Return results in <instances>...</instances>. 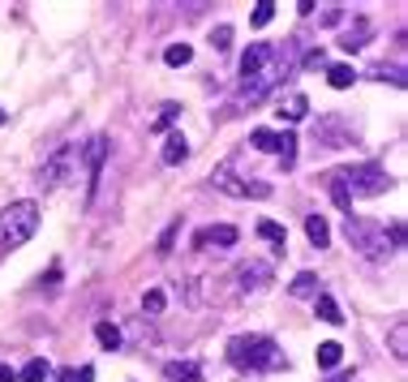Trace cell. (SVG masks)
Returning <instances> with one entry per match:
<instances>
[{
    "label": "cell",
    "mask_w": 408,
    "mask_h": 382,
    "mask_svg": "<svg viewBox=\"0 0 408 382\" xmlns=\"http://www.w3.org/2000/svg\"><path fill=\"white\" fill-rule=\"evenodd\" d=\"M387 344H391V357L404 361L408 357V322H395L391 331H387Z\"/></svg>",
    "instance_id": "obj_24"
},
{
    "label": "cell",
    "mask_w": 408,
    "mask_h": 382,
    "mask_svg": "<svg viewBox=\"0 0 408 382\" xmlns=\"http://www.w3.org/2000/svg\"><path fill=\"white\" fill-rule=\"evenodd\" d=\"M267 61H271V43H249V52L241 56V78L253 73V69H263Z\"/></svg>",
    "instance_id": "obj_19"
},
{
    "label": "cell",
    "mask_w": 408,
    "mask_h": 382,
    "mask_svg": "<svg viewBox=\"0 0 408 382\" xmlns=\"http://www.w3.org/2000/svg\"><path fill=\"white\" fill-rule=\"evenodd\" d=\"M78 163H82V146H78V142L56 146L52 155L43 159V168H39V185H43V189H61L65 181L78 177Z\"/></svg>",
    "instance_id": "obj_6"
},
{
    "label": "cell",
    "mask_w": 408,
    "mask_h": 382,
    "mask_svg": "<svg viewBox=\"0 0 408 382\" xmlns=\"http://www.w3.org/2000/svg\"><path fill=\"white\" fill-rule=\"evenodd\" d=\"M370 35H374V26H370L366 18H356V22H352V26H348V30L340 35V47H344V52H361Z\"/></svg>",
    "instance_id": "obj_15"
},
{
    "label": "cell",
    "mask_w": 408,
    "mask_h": 382,
    "mask_svg": "<svg viewBox=\"0 0 408 382\" xmlns=\"http://www.w3.org/2000/svg\"><path fill=\"white\" fill-rule=\"evenodd\" d=\"M314 314H318V322H327V326H340V322H344V314H340V305H335L331 292H318V297H314Z\"/></svg>",
    "instance_id": "obj_20"
},
{
    "label": "cell",
    "mask_w": 408,
    "mask_h": 382,
    "mask_svg": "<svg viewBox=\"0 0 408 382\" xmlns=\"http://www.w3.org/2000/svg\"><path fill=\"white\" fill-rule=\"evenodd\" d=\"M176 228H181V224H172V228H168V232L160 237V253H172V241H176Z\"/></svg>",
    "instance_id": "obj_35"
},
{
    "label": "cell",
    "mask_w": 408,
    "mask_h": 382,
    "mask_svg": "<svg viewBox=\"0 0 408 382\" xmlns=\"http://www.w3.org/2000/svg\"><path fill=\"white\" fill-rule=\"evenodd\" d=\"M236 228L232 224H211V228H202V232H193V249H211V245H220V249H228V245H236Z\"/></svg>",
    "instance_id": "obj_12"
},
{
    "label": "cell",
    "mask_w": 408,
    "mask_h": 382,
    "mask_svg": "<svg viewBox=\"0 0 408 382\" xmlns=\"http://www.w3.org/2000/svg\"><path fill=\"white\" fill-rule=\"evenodd\" d=\"M164 305H168V297H164V288H150V292L142 297V309H146V314H164Z\"/></svg>",
    "instance_id": "obj_30"
},
{
    "label": "cell",
    "mask_w": 408,
    "mask_h": 382,
    "mask_svg": "<svg viewBox=\"0 0 408 382\" xmlns=\"http://www.w3.org/2000/svg\"><path fill=\"white\" fill-rule=\"evenodd\" d=\"M176 117H181V103H164V107H160V117H155V125H150V129L160 133V129H168Z\"/></svg>",
    "instance_id": "obj_29"
},
{
    "label": "cell",
    "mask_w": 408,
    "mask_h": 382,
    "mask_svg": "<svg viewBox=\"0 0 408 382\" xmlns=\"http://www.w3.org/2000/svg\"><path fill=\"white\" fill-rule=\"evenodd\" d=\"M296 52H301V39H288L284 47H271V61H267L263 69H253V73L241 78V103L258 107V103L280 86V78H288V73L296 69Z\"/></svg>",
    "instance_id": "obj_1"
},
{
    "label": "cell",
    "mask_w": 408,
    "mask_h": 382,
    "mask_svg": "<svg viewBox=\"0 0 408 382\" xmlns=\"http://www.w3.org/2000/svg\"><path fill=\"white\" fill-rule=\"evenodd\" d=\"M331 382H352V369H344V374H335Z\"/></svg>",
    "instance_id": "obj_38"
},
{
    "label": "cell",
    "mask_w": 408,
    "mask_h": 382,
    "mask_svg": "<svg viewBox=\"0 0 408 382\" xmlns=\"http://www.w3.org/2000/svg\"><path fill=\"white\" fill-rule=\"evenodd\" d=\"M327 82H331L335 90H348V86L356 82V73H352V65H327Z\"/></svg>",
    "instance_id": "obj_26"
},
{
    "label": "cell",
    "mask_w": 408,
    "mask_h": 382,
    "mask_svg": "<svg viewBox=\"0 0 408 382\" xmlns=\"http://www.w3.org/2000/svg\"><path fill=\"white\" fill-rule=\"evenodd\" d=\"M164 378H168V382H207V374H202L198 361H168V365H164Z\"/></svg>",
    "instance_id": "obj_14"
},
{
    "label": "cell",
    "mask_w": 408,
    "mask_h": 382,
    "mask_svg": "<svg viewBox=\"0 0 408 382\" xmlns=\"http://www.w3.org/2000/svg\"><path fill=\"white\" fill-rule=\"evenodd\" d=\"M374 73H378L383 82H391V86H404V69H400V65H391V69H387V65H378Z\"/></svg>",
    "instance_id": "obj_33"
},
{
    "label": "cell",
    "mask_w": 408,
    "mask_h": 382,
    "mask_svg": "<svg viewBox=\"0 0 408 382\" xmlns=\"http://www.w3.org/2000/svg\"><path fill=\"white\" fill-rule=\"evenodd\" d=\"M0 382H18V374H13L9 365H0Z\"/></svg>",
    "instance_id": "obj_37"
},
{
    "label": "cell",
    "mask_w": 408,
    "mask_h": 382,
    "mask_svg": "<svg viewBox=\"0 0 408 382\" xmlns=\"http://www.w3.org/2000/svg\"><path fill=\"white\" fill-rule=\"evenodd\" d=\"M47 378H52V365H47L43 357H30L22 365V374H18V382H47Z\"/></svg>",
    "instance_id": "obj_23"
},
{
    "label": "cell",
    "mask_w": 408,
    "mask_h": 382,
    "mask_svg": "<svg viewBox=\"0 0 408 382\" xmlns=\"http://www.w3.org/2000/svg\"><path fill=\"white\" fill-rule=\"evenodd\" d=\"M275 284V270H271V262H263V258H249V262H241L236 266V288L249 297V292H267Z\"/></svg>",
    "instance_id": "obj_11"
},
{
    "label": "cell",
    "mask_w": 408,
    "mask_h": 382,
    "mask_svg": "<svg viewBox=\"0 0 408 382\" xmlns=\"http://www.w3.org/2000/svg\"><path fill=\"white\" fill-rule=\"evenodd\" d=\"M189 159V142L181 138V133H168L164 138V163H168V168H176V163H185Z\"/></svg>",
    "instance_id": "obj_21"
},
{
    "label": "cell",
    "mask_w": 408,
    "mask_h": 382,
    "mask_svg": "<svg viewBox=\"0 0 408 382\" xmlns=\"http://www.w3.org/2000/svg\"><path fill=\"white\" fill-rule=\"evenodd\" d=\"M305 65H310V69H323V65H327V56H323V47H318V52H310V56H305Z\"/></svg>",
    "instance_id": "obj_36"
},
{
    "label": "cell",
    "mask_w": 408,
    "mask_h": 382,
    "mask_svg": "<svg viewBox=\"0 0 408 382\" xmlns=\"http://www.w3.org/2000/svg\"><path fill=\"white\" fill-rule=\"evenodd\" d=\"M228 361L236 369H253V374H275V369H288V357L280 352V344L271 335H232L228 340Z\"/></svg>",
    "instance_id": "obj_2"
},
{
    "label": "cell",
    "mask_w": 408,
    "mask_h": 382,
    "mask_svg": "<svg viewBox=\"0 0 408 382\" xmlns=\"http://www.w3.org/2000/svg\"><path fill=\"white\" fill-rule=\"evenodd\" d=\"M318 284H323V280L314 275V270H301V275H296V280L288 284V292H292V297H301V301H314V297L323 292Z\"/></svg>",
    "instance_id": "obj_17"
},
{
    "label": "cell",
    "mask_w": 408,
    "mask_h": 382,
    "mask_svg": "<svg viewBox=\"0 0 408 382\" xmlns=\"http://www.w3.org/2000/svg\"><path fill=\"white\" fill-rule=\"evenodd\" d=\"M344 237H348V245H352L356 253L370 258V262H383V258L395 253L387 228H383L378 220H366V215H348V220H344Z\"/></svg>",
    "instance_id": "obj_3"
},
{
    "label": "cell",
    "mask_w": 408,
    "mask_h": 382,
    "mask_svg": "<svg viewBox=\"0 0 408 382\" xmlns=\"http://www.w3.org/2000/svg\"><path fill=\"white\" fill-rule=\"evenodd\" d=\"M323 185L331 189V198H335V206H340V210H352V198H348V189H344L340 168H335V172H323Z\"/></svg>",
    "instance_id": "obj_22"
},
{
    "label": "cell",
    "mask_w": 408,
    "mask_h": 382,
    "mask_svg": "<svg viewBox=\"0 0 408 382\" xmlns=\"http://www.w3.org/2000/svg\"><path fill=\"white\" fill-rule=\"evenodd\" d=\"M314 361H318V369H335V365L344 361V348H340L335 340H327V344H318V352H314Z\"/></svg>",
    "instance_id": "obj_25"
},
{
    "label": "cell",
    "mask_w": 408,
    "mask_h": 382,
    "mask_svg": "<svg viewBox=\"0 0 408 382\" xmlns=\"http://www.w3.org/2000/svg\"><path fill=\"white\" fill-rule=\"evenodd\" d=\"M211 185L228 198H271V181H258V177H236L232 163H220L211 172Z\"/></svg>",
    "instance_id": "obj_7"
},
{
    "label": "cell",
    "mask_w": 408,
    "mask_h": 382,
    "mask_svg": "<svg viewBox=\"0 0 408 382\" xmlns=\"http://www.w3.org/2000/svg\"><path fill=\"white\" fill-rule=\"evenodd\" d=\"M82 159H86V202H95V189L104 181V163H108V133H95L82 146Z\"/></svg>",
    "instance_id": "obj_9"
},
{
    "label": "cell",
    "mask_w": 408,
    "mask_h": 382,
    "mask_svg": "<svg viewBox=\"0 0 408 382\" xmlns=\"http://www.w3.org/2000/svg\"><path fill=\"white\" fill-rule=\"evenodd\" d=\"M249 146H258L267 155H280L284 168H292V159H296V133H275V129H253L249 133Z\"/></svg>",
    "instance_id": "obj_10"
},
{
    "label": "cell",
    "mask_w": 408,
    "mask_h": 382,
    "mask_svg": "<svg viewBox=\"0 0 408 382\" xmlns=\"http://www.w3.org/2000/svg\"><path fill=\"white\" fill-rule=\"evenodd\" d=\"M164 61H168L172 69H181V65H189V61H193V47H189V43H172V47L164 52Z\"/></svg>",
    "instance_id": "obj_28"
},
{
    "label": "cell",
    "mask_w": 408,
    "mask_h": 382,
    "mask_svg": "<svg viewBox=\"0 0 408 382\" xmlns=\"http://www.w3.org/2000/svg\"><path fill=\"white\" fill-rule=\"evenodd\" d=\"M352 138H356V125H352L344 112H327V117H318V125H314V142L327 146V150H344V146H352Z\"/></svg>",
    "instance_id": "obj_8"
},
{
    "label": "cell",
    "mask_w": 408,
    "mask_h": 382,
    "mask_svg": "<svg viewBox=\"0 0 408 382\" xmlns=\"http://www.w3.org/2000/svg\"><path fill=\"white\" fill-rule=\"evenodd\" d=\"M271 18H275V5H271V0H258V5H253V18H249V22L263 30V26H267Z\"/></svg>",
    "instance_id": "obj_31"
},
{
    "label": "cell",
    "mask_w": 408,
    "mask_h": 382,
    "mask_svg": "<svg viewBox=\"0 0 408 382\" xmlns=\"http://www.w3.org/2000/svg\"><path fill=\"white\" fill-rule=\"evenodd\" d=\"M95 340H99V348H108V352H121V348H125V335H121L116 322H95Z\"/></svg>",
    "instance_id": "obj_16"
},
{
    "label": "cell",
    "mask_w": 408,
    "mask_h": 382,
    "mask_svg": "<svg viewBox=\"0 0 408 382\" xmlns=\"http://www.w3.org/2000/svg\"><path fill=\"white\" fill-rule=\"evenodd\" d=\"M305 117H310V99H305L301 90H288L284 99H280V121H305Z\"/></svg>",
    "instance_id": "obj_13"
},
{
    "label": "cell",
    "mask_w": 408,
    "mask_h": 382,
    "mask_svg": "<svg viewBox=\"0 0 408 382\" xmlns=\"http://www.w3.org/2000/svg\"><path fill=\"white\" fill-rule=\"evenodd\" d=\"M5 121H9V117H5V107H0V125H5Z\"/></svg>",
    "instance_id": "obj_39"
},
{
    "label": "cell",
    "mask_w": 408,
    "mask_h": 382,
    "mask_svg": "<svg viewBox=\"0 0 408 382\" xmlns=\"http://www.w3.org/2000/svg\"><path fill=\"white\" fill-rule=\"evenodd\" d=\"M305 237H310L314 249H327V245H331V228H327L323 215H305Z\"/></svg>",
    "instance_id": "obj_18"
},
{
    "label": "cell",
    "mask_w": 408,
    "mask_h": 382,
    "mask_svg": "<svg viewBox=\"0 0 408 382\" xmlns=\"http://www.w3.org/2000/svg\"><path fill=\"white\" fill-rule=\"evenodd\" d=\"M323 22H327V26L344 22V5H327V9H323Z\"/></svg>",
    "instance_id": "obj_34"
},
{
    "label": "cell",
    "mask_w": 408,
    "mask_h": 382,
    "mask_svg": "<svg viewBox=\"0 0 408 382\" xmlns=\"http://www.w3.org/2000/svg\"><path fill=\"white\" fill-rule=\"evenodd\" d=\"M340 177H344L348 198H378V193H387L395 185L391 172L378 168V163H352V168H340Z\"/></svg>",
    "instance_id": "obj_5"
},
{
    "label": "cell",
    "mask_w": 408,
    "mask_h": 382,
    "mask_svg": "<svg viewBox=\"0 0 408 382\" xmlns=\"http://www.w3.org/2000/svg\"><path fill=\"white\" fill-rule=\"evenodd\" d=\"M258 237L271 241V245H280V253H284V245H288V232H284V224H275V220H263V224H258Z\"/></svg>",
    "instance_id": "obj_27"
},
{
    "label": "cell",
    "mask_w": 408,
    "mask_h": 382,
    "mask_svg": "<svg viewBox=\"0 0 408 382\" xmlns=\"http://www.w3.org/2000/svg\"><path fill=\"white\" fill-rule=\"evenodd\" d=\"M211 47H215V52H228V47H232V26H220V30L211 35Z\"/></svg>",
    "instance_id": "obj_32"
},
{
    "label": "cell",
    "mask_w": 408,
    "mask_h": 382,
    "mask_svg": "<svg viewBox=\"0 0 408 382\" xmlns=\"http://www.w3.org/2000/svg\"><path fill=\"white\" fill-rule=\"evenodd\" d=\"M39 228V202L22 198V202H9L0 210V249H18L35 237Z\"/></svg>",
    "instance_id": "obj_4"
}]
</instances>
